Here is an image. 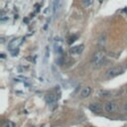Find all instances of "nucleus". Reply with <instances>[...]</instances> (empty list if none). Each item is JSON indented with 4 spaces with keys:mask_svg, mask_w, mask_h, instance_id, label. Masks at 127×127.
Instances as JSON below:
<instances>
[{
    "mask_svg": "<svg viewBox=\"0 0 127 127\" xmlns=\"http://www.w3.org/2000/svg\"><path fill=\"white\" fill-rule=\"evenodd\" d=\"M90 94H91V87H89V86H85V87H83V89L81 90L80 97H81V98H86V97H88Z\"/></svg>",
    "mask_w": 127,
    "mask_h": 127,
    "instance_id": "6",
    "label": "nucleus"
},
{
    "mask_svg": "<svg viewBox=\"0 0 127 127\" xmlns=\"http://www.w3.org/2000/svg\"><path fill=\"white\" fill-rule=\"evenodd\" d=\"M3 127H15V124H14L12 121H7V122L3 125Z\"/></svg>",
    "mask_w": 127,
    "mask_h": 127,
    "instance_id": "11",
    "label": "nucleus"
},
{
    "mask_svg": "<svg viewBox=\"0 0 127 127\" xmlns=\"http://www.w3.org/2000/svg\"><path fill=\"white\" fill-rule=\"evenodd\" d=\"M56 100L57 99H56V96L54 94H48L46 96V101H47L48 104H53V103L56 102Z\"/></svg>",
    "mask_w": 127,
    "mask_h": 127,
    "instance_id": "9",
    "label": "nucleus"
},
{
    "mask_svg": "<svg viewBox=\"0 0 127 127\" xmlns=\"http://www.w3.org/2000/svg\"><path fill=\"white\" fill-rule=\"evenodd\" d=\"M88 109H89L90 111H92V112H95V113H99V112L102 111L101 105L98 104V103H94V102H92V103H90V104L88 105Z\"/></svg>",
    "mask_w": 127,
    "mask_h": 127,
    "instance_id": "7",
    "label": "nucleus"
},
{
    "mask_svg": "<svg viewBox=\"0 0 127 127\" xmlns=\"http://www.w3.org/2000/svg\"><path fill=\"white\" fill-rule=\"evenodd\" d=\"M123 112H127V102L126 103H124V105H123Z\"/></svg>",
    "mask_w": 127,
    "mask_h": 127,
    "instance_id": "14",
    "label": "nucleus"
},
{
    "mask_svg": "<svg viewBox=\"0 0 127 127\" xmlns=\"http://www.w3.org/2000/svg\"><path fill=\"white\" fill-rule=\"evenodd\" d=\"M100 1H101V0H100Z\"/></svg>",
    "mask_w": 127,
    "mask_h": 127,
    "instance_id": "17",
    "label": "nucleus"
},
{
    "mask_svg": "<svg viewBox=\"0 0 127 127\" xmlns=\"http://www.w3.org/2000/svg\"><path fill=\"white\" fill-rule=\"evenodd\" d=\"M110 95V92L108 90H105V89H101L98 91V96L101 97V98H105V97H108Z\"/></svg>",
    "mask_w": 127,
    "mask_h": 127,
    "instance_id": "10",
    "label": "nucleus"
},
{
    "mask_svg": "<svg viewBox=\"0 0 127 127\" xmlns=\"http://www.w3.org/2000/svg\"><path fill=\"white\" fill-rule=\"evenodd\" d=\"M63 2H64V0H55V2H54V11L55 12H57L61 9Z\"/></svg>",
    "mask_w": 127,
    "mask_h": 127,
    "instance_id": "8",
    "label": "nucleus"
},
{
    "mask_svg": "<svg viewBox=\"0 0 127 127\" xmlns=\"http://www.w3.org/2000/svg\"><path fill=\"white\" fill-rule=\"evenodd\" d=\"M104 109H105L106 112L115 113V112H117V110H118V105H117V103L114 102V101H109V102H107V103L105 104Z\"/></svg>",
    "mask_w": 127,
    "mask_h": 127,
    "instance_id": "4",
    "label": "nucleus"
},
{
    "mask_svg": "<svg viewBox=\"0 0 127 127\" xmlns=\"http://www.w3.org/2000/svg\"><path fill=\"white\" fill-rule=\"evenodd\" d=\"M18 52H19V51H18V49H17V50H13V51H11V54H12V55L15 57V56L18 54Z\"/></svg>",
    "mask_w": 127,
    "mask_h": 127,
    "instance_id": "13",
    "label": "nucleus"
},
{
    "mask_svg": "<svg viewBox=\"0 0 127 127\" xmlns=\"http://www.w3.org/2000/svg\"><path fill=\"white\" fill-rule=\"evenodd\" d=\"M84 49H85V46H84V45L75 46V47H72V48H71V50H70V53H71L72 55H75V56H77V55H80V54H82V53H83V51H84Z\"/></svg>",
    "mask_w": 127,
    "mask_h": 127,
    "instance_id": "5",
    "label": "nucleus"
},
{
    "mask_svg": "<svg viewBox=\"0 0 127 127\" xmlns=\"http://www.w3.org/2000/svg\"><path fill=\"white\" fill-rule=\"evenodd\" d=\"M84 2L85 3V5H89L90 4V0H84Z\"/></svg>",
    "mask_w": 127,
    "mask_h": 127,
    "instance_id": "15",
    "label": "nucleus"
},
{
    "mask_svg": "<svg viewBox=\"0 0 127 127\" xmlns=\"http://www.w3.org/2000/svg\"><path fill=\"white\" fill-rule=\"evenodd\" d=\"M23 40L24 38L23 37H19V38H15L13 40H11L8 44V49L10 51H13V50H17L18 47L23 43Z\"/></svg>",
    "mask_w": 127,
    "mask_h": 127,
    "instance_id": "3",
    "label": "nucleus"
},
{
    "mask_svg": "<svg viewBox=\"0 0 127 127\" xmlns=\"http://www.w3.org/2000/svg\"><path fill=\"white\" fill-rule=\"evenodd\" d=\"M122 73H123L122 67H113V68H110L109 70L106 71L105 76H106V78H108V79H112V78H114V77H117V76L121 75Z\"/></svg>",
    "mask_w": 127,
    "mask_h": 127,
    "instance_id": "2",
    "label": "nucleus"
},
{
    "mask_svg": "<svg viewBox=\"0 0 127 127\" xmlns=\"http://www.w3.org/2000/svg\"><path fill=\"white\" fill-rule=\"evenodd\" d=\"M1 58L4 59V58H5V55H4V54H1Z\"/></svg>",
    "mask_w": 127,
    "mask_h": 127,
    "instance_id": "16",
    "label": "nucleus"
},
{
    "mask_svg": "<svg viewBox=\"0 0 127 127\" xmlns=\"http://www.w3.org/2000/svg\"><path fill=\"white\" fill-rule=\"evenodd\" d=\"M77 39H78V37H77V36H72V37H70V38H69V41H68V42H69V44H73Z\"/></svg>",
    "mask_w": 127,
    "mask_h": 127,
    "instance_id": "12",
    "label": "nucleus"
},
{
    "mask_svg": "<svg viewBox=\"0 0 127 127\" xmlns=\"http://www.w3.org/2000/svg\"><path fill=\"white\" fill-rule=\"evenodd\" d=\"M106 60V52L104 50H97L92 54L91 57V65L94 69H99L101 68Z\"/></svg>",
    "mask_w": 127,
    "mask_h": 127,
    "instance_id": "1",
    "label": "nucleus"
}]
</instances>
